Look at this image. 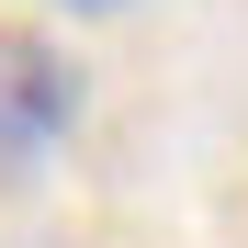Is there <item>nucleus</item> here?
<instances>
[{"label":"nucleus","mask_w":248,"mask_h":248,"mask_svg":"<svg viewBox=\"0 0 248 248\" xmlns=\"http://www.w3.org/2000/svg\"><path fill=\"white\" fill-rule=\"evenodd\" d=\"M79 124V68L46 46V34H12L0 23V158H34Z\"/></svg>","instance_id":"nucleus-1"}]
</instances>
